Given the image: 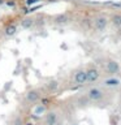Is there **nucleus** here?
<instances>
[{"label":"nucleus","mask_w":121,"mask_h":125,"mask_svg":"<svg viewBox=\"0 0 121 125\" xmlns=\"http://www.w3.org/2000/svg\"><path fill=\"white\" fill-rule=\"evenodd\" d=\"M109 94L111 93L105 91L101 86H94L92 85L86 90V95L89 96L90 102H91V103H95V104H101L108 98Z\"/></svg>","instance_id":"obj_1"},{"label":"nucleus","mask_w":121,"mask_h":125,"mask_svg":"<svg viewBox=\"0 0 121 125\" xmlns=\"http://www.w3.org/2000/svg\"><path fill=\"white\" fill-rule=\"evenodd\" d=\"M100 65L103 66L104 72L107 76H117V74H120L121 72V66H120V62L115 60V59L112 57H105L101 60Z\"/></svg>","instance_id":"obj_2"},{"label":"nucleus","mask_w":121,"mask_h":125,"mask_svg":"<svg viewBox=\"0 0 121 125\" xmlns=\"http://www.w3.org/2000/svg\"><path fill=\"white\" fill-rule=\"evenodd\" d=\"M72 83L76 86H86L87 85V74L86 68H77L72 73Z\"/></svg>","instance_id":"obj_3"},{"label":"nucleus","mask_w":121,"mask_h":125,"mask_svg":"<svg viewBox=\"0 0 121 125\" xmlns=\"http://www.w3.org/2000/svg\"><path fill=\"white\" fill-rule=\"evenodd\" d=\"M43 98V93L40 91V89H31L25 94V102L30 105L37 104L38 102H40Z\"/></svg>","instance_id":"obj_4"},{"label":"nucleus","mask_w":121,"mask_h":125,"mask_svg":"<svg viewBox=\"0 0 121 125\" xmlns=\"http://www.w3.org/2000/svg\"><path fill=\"white\" fill-rule=\"evenodd\" d=\"M59 120H61L60 119V112H59V109H56V108L46 111L44 117H43V123H44V125H55Z\"/></svg>","instance_id":"obj_5"},{"label":"nucleus","mask_w":121,"mask_h":125,"mask_svg":"<svg viewBox=\"0 0 121 125\" xmlns=\"http://www.w3.org/2000/svg\"><path fill=\"white\" fill-rule=\"evenodd\" d=\"M100 86L104 89H119L121 86V80L115 76H108L101 80Z\"/></svg>","instance_id":"obj_6"},{"label":"nucleus","mask_w":121,"mask_h":125,"mask_svg":"<svg viewBox=\"0 0 121 125\" xmlns=\"http://www.w3.org/2000/svg\"><path fill=\"white\" fill-rule=\"evenodd\" d=\"M108 22H109V20L105 17V16L100 14V16H96V17L92 20V26L98 33H103V31L107 29Z\"/></svg>","instance_id":"obj_7"},{"label":"nucleus","mask_w":121,"mask_h":125,"mask_svg":"<svg viewBox=\"0 0 121 125\" xmlns=\"http://www.w3.org/2000/svg\"><path fill=\"white\" fill-rule=\"evenodd\" d=\"M86 74H87V85L98 82L100 80V76H101L100 70L95 65H90L89 68H86Z\"/></svg>","instance_id":"obj_8"},{"label":"nucleus","mask_w":121,"mask_h":125,"mask_svg":"<svg viewBox=\"0 0 121 125\" xmlns=\"http://www.w3.org/2000/svg\"><path fill=\"white\" fill-rule=\"evenodd\" d=\"M44 87L47 90V93H50V94H52V93H56L59 87H60V83H59V81L57 80H48L44 83Z\"/></svg>","instance_id":"obj_9"},{"label":"nucleus","mask_w":121,"mask_h":125,"mask_svg":"<svg viewBox=\"0 0 121 125\" xmlns=\"http://www.w3.org/2000/svg\"><path fill=\"white\" fill-rule=\"evenodd\" d=\"M90 103H91V102H90L89 96L86 95V93L85 94H80V95L76 96V105L77 107L83 108V107H86V105L90 104Z\"/></svg>","instance_id":"obj_10"},{"label":"nucleus","mask_w":121,"mask_h":125,"mask_svg":"<svg viewBox=\"0 0 121 125\" xmlns=\"http://www.w3.org/2000/svg\"><path fill=\"white\" fill-rule=\"evenodd\" d=\"M17 34V26L14 25V23H9V25H7L4 27V35L8 38H12L14 37V35Z\"/></svg>","instance_id":"obj_11"},{"label":"nucleus","mask_w":121,"mask_h":125,"mask_svg":"<svg viewBox=\"0 0 121 125\" xmlns=\"http://www.w3.org/2000/svg\"><path fill=\"white\" fill-rule=\"evenodd\" d=\"M20 25H21L22 29L29 30V29H31V27L35 25V20H34V18H31V17H26V18H23V20H22Z\"/></svg>","instance_id":"obj_12"},{"label":"nucleus","mask_w":121,"mask_h":125,"mask_svg":"<svg viewBox=\"0 0 121 125\" xmlns=\"http://www.w3.org/2000/svg\"><path fill=\"white\" fill-rule=\"evenodd\" d=\"M111 22L116 29H121V13H115L111 17Z\"/></svg>","instance_id":"obj_13"},{"label":"nucleus","mask_w":121,"mask_h":125,"mask_svg":"<svg viewBox=\"0 0 121 125\" xmlns=\"http://www.w3.org/2000/svg\"><path fill=\"white\" fill-rule=\"evenodd\" d=\"M69 18L66 14H57L56 17L53 18V22L56 23V25H65V23H68Z\"/></svg>","instance_id":"obj_14"},{"label":"nucleus","mask_w":121,"mask_h":125,"mask_svg":"<svg viewBox=\"0 0 121 125\" xmlns=\"http://www.w3.org/2000/svg\"><path fill=\"white\" fill-rule=\"evenodd\" d=\"M10 125H25V121H23L22 116L16 115V116L13 117V119H12V121H10Z\"/></svg>","instance_id":"obj_15"},{"label":"nucleus","mask_w":121,"mask_h":125,"mask_svg":"<svg viewBox=\"0 0 121 125\" xmlns=\"http://www.w3.org/2000/svg\"><path fill=\"white\" fill-rule=\"evenodd\" d=\"M42 113H46V108H44V104H39L38 107H37V109H35V115L37 116H40Z\"/></svg>","instance_id":"obj_16"},{"label":"nucleus","mask_w":121,"mask_h":125,"mask_svg":"<svg viewBox=\"0 0 121 125\" xmlns=\"http://www.w3.org/2000/svg\"><path fill=\"white\" fill-rule=\"evenodd\" d=\"M117 98H119V102H117V104H119V107L121 108V86L119 87V93H117Z\"/></svg>","instance_id":"obj_17"},{"label":"nucleus","mask_w":121,"mask_h":125,"mask_svg":"<svg viewBox=\"0 0 121 125\" xmlns=\"http://www.w3.org/2000/svg\"><path fill=\"white\" fill-rule=\"evenodd\" d=\"M40 0H26V5H33V4H37V3H39Z\"/></svg>","instance_id":"obj_18"},{"label":"nucleus","mask_w":121,"mask_h":125,"mask_svg":"<svg viewBox=\"0 0 121 125\" xmlns=\"http://www.w3.org/2000/svg\"><path fill=\"white\" fill-rule=\"evenodd\" d=\"M5 4H7L8 7H14L16 5V3L13 1V0H8V1H5Z\"/></svg>","instance_id":"obj_19"},{"label":"nucleus","mask_w":121,"mask_h":125,"mask_svg":"<svg viewBox=\"0 0 121 125\" xmlns=\"http://www.w3.org/2000/svg\"><path fill=\"white\" fill-rule=\"evenodd\" d=\"M55 125H65V123H64L62 120H59V121H57V123L55 124Z\"/></svg>","instance_id":"obj_20"},{"label":"nucleus","mask_w":121,"mask_h":125,"mask_svg":"<svg viewBox=\"0 0 121 125\" xmlns=\"http://www.w3.org/2000/svg\"><path fill=\"white\" fill-rule=\"evenodd\" d=\"M25 125H35V124H34V121H26Z\"/></svg>","instance_id":"obj_21"},{"label":"nucleus","mask_w":121,"mask_h":125,"mask_svg":"<svg viewBox=\"0 0 121 125\" xmlns=\"http://www.w3.org/2000/svg\"><path fill=\"white\" fill-rule=\"evenodd\" d=\"M69 125H78V123H76V121H72V123H70Z\"/></svg>","instance_id":"obj_22"},{"label":"nucleus","mask_w":121,"mask_h":125,"mask_svg":"<svg viewBox=\"0 0 121 125\" xmlns=\"http://www.w3.org/2000/svg\"><path fill=\"white\" fill-rule=\"evenodd\" d=\"M1 4H4V0H0V5H1Z\"/></svg>","instance_id":"obj_23"}]
</instances>
